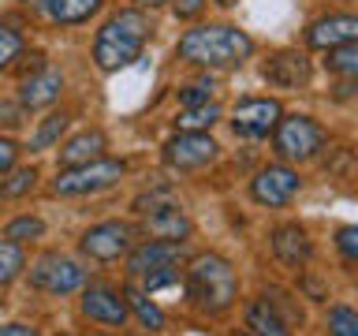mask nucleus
Instances as JSON below:
<instances>
[{
	"mask_svg": "<svg viewBox=\"0 0 358 336\" xmlns=\"http://www.w3.org/2000/svg\"><path fill=\"white\" fill-rule=\"evenodd\" d=\"M254 52V41L239 27L213 22V27H194L179 38V56L198 67H239Z\"/></svg>",
	"mask_w": 358,
	"mask_h": 336,
	"instance_id": "nucleus-1",
	"label": "nucleus"
},
{
	"mask_svg": "<svg viewBox=\"0 0 358 336\" xmlns=\"http://www.w3.org/2000/svg\"><path fill=\"white\" fill-rule=\"evenodd\" d=\"M150 19L142 15L138 8H127V11H116L105 27L97 30L94 38V60L101 71H120V67L134 64L150 41Z\"/></svg>",
	"mask_w": 358,
	"mask_h": 336,
	"instance_id": "nucleus-2",
	"label": "nucleus"
},
{
	"mask_svg": "<svg viewBox=\"0 0 358 336\" xmlns=\"http://www.w3.org/2000/svg\"><path fill=\"white\" fill-rule=\"evenodd\" d=\"M187 295L201 314H224L239 299V276L228 258L220 254H201L187 269Z\"/></svg>",
	"mask_w": 358,
	"mask_h": 336,
	"instance_id": "nucleus-3",
	"label": "nucleus"
},
{
	"mask_svg": "<svg viewBox=\"0 0 358 336\" xmlns=\"http://www.w3.org/2000/svg\"><path fill=\"white\" fill-rule=\"evenodd\" d=\"M120 176H123V161H112V157H94V161H86V164L64 168V172L52 179V190H56V195H64V198H83V195L108 190Z\"/></svg>",
	"mask_w": 358,
	"mask_h": 336,
	"instance_id": "nucleus-4",
	"label": "nucleus"
},
{
	"mask_svg": "<svg viewBox=\"0 0 358 336\" xmlns=\"http://www.w3.org/2000/svg\"><path fill=\"white\" fill-rule=\"evenodd\" d=\"M273 146L280 161H310L324 146V127L310 116H280L273 127Z\"/></svg>",
	"mask_w": 358,
	"mask_h": 336,
	"instance_id": "nucleus-5",
	"label": "nucleus"
},
{
	"mask_svg": "<svg viewBox=\"0 0 358 336\" xmlns=\"http://www.w3.org/2000/svg\"><path fill=\"white\" fill-rule=\"evenodd\" d=\"M30 284L49 295H71L86 284V269L67 254H41L30 265Z\"/></svg>",
	"mask_w": 358,
	"mask_h": 336,
	"instance_id": "nucleus-6",
	"label": "nucleus"
},
{
	"mask_svg": "<svg viewBox=\"0 0 358 336\" xmlns=\"http://www.w3.org/2000/svg\"><path fill=\"white\" fill-rule=\"evenodd\" d=\"M131 239H134L131 224L105 220V224H94V228L83 235V243H78V246H83V254L94 258V262H120V258H127Z\"/></svg>",
	"mask_w": 358,
	"mask_h": 336,
	"instance_id": "nucleus-7",
	"label": "nucleus"
},
{
	"mask_svg": "<svg viewBox=\"0 0 358 336\" xmlns=\"http://www.w3.org/2000/svg\"><path fill=\"white\" fill-rule=\"evenodd\" d=\"M299 187H302V179H299L295 168L268 164L250 179V198L257 202V206H273L276 209V206H287V202L299 195Z\"/></svg>",
	"mask_w": 358,
	"mask_h": 336,
	"instance_id": "nucleus-8",
	"label": "nucleus"
},
{
	"mask_svg": "<svg viewBox=\"0 0 358 336\" xmlns=\"http://www.w3.org/2000/svg\"><path fill=\"white\" fill-rule=\"evenodd\" d=\"M220 146L209 139L206 131H179L172 142L164 146V161L179 168V172H194V168H206L213 157H217Z\"/></svg>",
	"mask_w": 358,
	"mask_h": 336,
	"instance_id": "nucleus-9",
	"label": "nucleus"
},
{
	"mask_svg": "<svg viewBox=\"0 0 358 336\" xmlns=\"http://www.w3.org/2000/svg\"><path fill=\"white\" fill-rule=\"evenodd\" d=\"M280 116H284V108H280L276 97H246L235 105L231 127H235V134H243V139H265V134L276 127Z\"/></svg>",
	"mask_w": 358,
	"mask_h": 336,
	"instance_id": "nucleus-10",
	"label": "nucleus"
},
{
	"mask_svg": "<svg viewBox=\"0 0 358 336\" xmlns=\"http://www.w3.org/2000/svg\"><path fill=\"white\" fill-rule=\"evenodd\" d=\"M127 299L123 291L108 288V284H90L83 291V318H90L94 325H105V329H123L127 321Z\"/></svg>",
	"mask_w": 358,
	"mask_h": 336,
	"instance_id": "nucleus-11",
	"label": "nucleus"
},
{
	"mask_svg": "<svg viewBox=\"0 0 358 336\" xmlns=\"http://www.w3.org/2000/svg\"><path fill=\"white\" fill-rule=\"evenodd\" d=\"M179 262H183V243H168V239H150V243L127 251V273L138 280L145 273H157V269H168Z\"/></svg>",
	"mask_w": 358,
	"mask_h": 336,
	"instance_id": "nucleus-12",
	"label": "nucleus"
},
{
	"mask_svg": "<svg viewBox=\"0 0 358 336\" xmlns=\"http://www.w3.org/2000/svg\"><path fill=\"white\" fill-rule=\"evenodd\" d=\"M262 75H265V83L268 86H276V90H299V86H306L310 83V60L302 52H273L265 60L262 67Z\"/></svg>",
	"mask_w": 358,
	"mask_h": 336,
	"instance_id": "nucleus-13",
	"label": "nucleus"
},
{
	"mask_svg": "<svg viewBox=\"0 0 358 336\" xmlns=\"http://www.w3.org/2000/svg\"><path fill=\"white\" fill-rule=\"evenodd\" d=\"M145 213V232L153 235V239H168V243H183L190 235V217L179 206H172V202H164V206H157V202L150 198V209Z\"/></svg>",
	"mask_w": 358,
	"mask_h": 336,
	"instance_id": "nucleus-14",
	"label": "nucleus"
},
{
	"mask_svg": "<svg viewBox=\"0 0 358 336\" xmlns=\"http://www.w3.org/2000/svg\"><path fill=\"white\" fill-rule=\"evenodd\" d=\"M273 254L287 269H302L313 254V243H310L306 228H302V224H280V228H273Z\"/></svg>",
	"mask_w": 358,
	"mask_h": 336,
	"instance_id": "nucleus-15",
	"label": "nucleus"
},
{
	"mask_svg": "<svg viewBox=\"0 0 358 336\" xmlns=\"http://www.w3.org/2000/svg\"><path fill=\"white\" fill-rule=\"evenodd\" d=\"M355 38H358V19L355 15H329V19H317L306 30V41L313 49H336V45H347Z\"/></svg>",
	"mask_w": 358,
	"mask_h": 336,
	"instance_id": "nucleus-16",
	"label": "nucleus"
},
{
	"mask_svg": "<svg viewBox=\"0 0 358 336\" xmlns=\"http://www.w3.org/2000/svg\"><path fill=\"white\" fill-rule=\"evenodd\" d=\"M60 90H64V75L52 71V67H41V71H34L27 83H22L19 105L22 108H45V105H52V101L60 97Z\"/></svg>",
	"mask_w": 358,
	"mask_h": 336,
	"instance_id": "nucleus-17",
	"label": "nucleus"
},
{
	"mask_svg": "<svg viewBox=\"0 0 358 336\" xmlns=\"http://www.w3.org/2000/svg\"><path fill=\"white\" fill-rule=\"evenodd\" d=\"M246 329H250V336H295V329L268 307L265 295L246 307Z\"/></svg>",
	"mask_w": 358,
	"mask_h": 336,
	"instance_id": "nucleus-18",
	"label": "nucleus"
},
{
	"mask_svg": "<svg viewBox=\"0 0 358 336\" xmlns=\"http://www.w3.org/2000/svg\"><path fill=\"white\" fill-rule=\"evenodd\" d=\"M45 11H49L52 22L60 27H75V22H86L90 15H97L105 0H41Z\"/></svg>",
	"mask_w": 358,
	"mask_h": 336,
	"instance_id": "nucleus-19",
	"label": "nucleus"
},
{
	"mask_svg": "<svg viewBox=\"0 0 358 336\" xmlns=\"http://www.w3.org/2000/svg\"><path fill=\"white\" fill-rule=\"evenodd\" d=\"M101 150H105V134H101V131L94 127V131L75 134L71 142H64L60 161H64V168H71V164H86V161H94V157H101Z\"/></svg>",
	"mask_w": 358,
	"mask_h": 336,
	"instance_id": "nucleus-20",
	"label": "nucleus"
},
{
	"mask_svg": "<svg viewBox=\"0 0 358 336\" xmlns=\"http://www.w3.org/2000/svg\"><path fill=\"white\" fill-rule=\"evenodd\" d=\"M123 299H127V310L138 314V321H142L150 332L164 329V314H161V307H157L153 299H145L138 288H123Z\"/></svg>",
	"mask_w": 358,
	"mask_h": 336,
	"instance_id": "nucleus-21",
	"label": "nucleus"
},
{
	"mask_svg": "<svg viewBox=\"0 0 358 336\" xmlns=\"http://www.w3.org/2000/svg\"><path fill=\"white\" fill-rule=\"evenodd\" d=\"M67 123H71L67 112H52V116H45L38 123V131H34V139H30V150H49V146H56V142H60V134L67 131Z\"/></svg>",
	"mask_w": 358,
	"mask_h": 336,
	"instance_id": "nucleus-22",
	"label": "nucleus"
},
{
	"mask_svg": "<svg viewBox=\"0 0 358 336\" xmlns=\"http://www.w3.org/2000/svg\"><path fill=\"white\" fill-rule=\"evenodd\" d=\"M22 269H27V254H22L19 243L0 239V284H11Z\"/></svg>",
	"mask_w": 358,
	"mask_h": 336,
	"instance_id": "nucleus-23",
	"label": "nucleus"
},
{
	"mask_svg": "<svg viewBox=\"0 0 358 336\" xmlns=\"http://www.w3.org/2000/svg\"><path fill=\"white\" fill-rule=\"evenodd\" d=\"M217 120H220V105H213V101L179 112V127H183V131H206V127H213Z\"/></svg>",
	"mask_w": 358,
	"mask_h": 336,
	"instance_id": "nucleus-24",
	"label": "nucleus"
},
{
	"mask_svg": "<svg viewBox=\"0 0 358 336\" xmlns=\"http://www.w3.org/2000/svg\"><path fill=\"white\" fill-rule=\"evenodd\" d=\"M329 71L343 75L347 83L358 75V45L347 41V45H336V49H329Z\"/></svg>",
	"mask_w": 358,
	"mask_h": 336,
	"instance_id": "nucleus-25",
	"label": "nucleus"
},
{
	"mask_svg": "<svg viewBox=\"0 0 358 336\" xmlns=\"http://www.w3.org/2000/svg\"><path fill=\"white\" fill-rule=\"evenodd\" d=\"M38 187V168H15L4 183H0V198H22Z\"/></svg>",
	"mask_w": 358,
	"mask_h": 336,
	"instance_id": "nucleus-26",
	"label": "nucleus"
},
{
	"mask_svg": "<svg viewBox=\"0 0 358 336\" xmlns=\"http://www.w3.org/2000/svg\"><path fill=\"white\" fill-rule=\"evenodd\" d=\"M45 235V220L41 217H15L4 228V239L11 243H27V239H41Z\"/></svg>",
	"mask_w": 358,
	"mask_h": 336,
	"instance_id": "nucleus-27",
	"label": "nucleus"
},
{
	"mask_svg": "<svg viewBox=\"0 0 358 336\" xmlns=\"http://www.w3.org/2000/svg\"><path fill=\"white\" fill-rule=\"evenodd\" d=\"M329 336H358V314L351 307L329 310Z\"/></svg>",
	"mask_w": 358,
	"mask_h": 336,
	"instance_id": "nucleus-28",
	"label": "nucleus"
},
{
	"mask_svg": "<svg viewBox=\"0 0 358 336\" xmlns=\"http://www.w3.org/2000/svg\"><path fill=\"white\" fill-rule=\"evenodd\" d=\"M145 291H161V288H172L183 280V273H179V265H168V269H157V273H145Z\"/></svg>",
	"mask_w": 358,
	"mask_h": 336,
	"instance_id": "nucleus-29",
	"label": "nucleus"
},
{
	"mask_svg": "<svg viewBox=\"0 0 358 336\" xmlns=\"http://www.w3.org/2000/svg\"><path fill=\"white\" fill-rule=\"evenodd\" d=\"M22 52V38L15 30H8V27H0V67H8L15 56Z\"/></svg>",
	"mask_w": 358,
	"mask_h": 336,
	"instance_id": "nucleus-30",
	"label": "nucleus"
},
{
	"mask_svg": "<svg viewBox=\"0 0 358 336\" xmlns=\"http://www.w3.org/2000/svg\"><path fill=\"white\" fill-rule=\"evenodd\" d=\"M336 246H340L343 262L351 265L355 258H358V228H355V224H347V228H340V232H336Z\"/></svg>",
	"mask_w": 358,
	"mask_h": 336,
	"instance_id": "nucleus-31",
	"label": "nucleus"
},
{
	"mask_svg": "<svg viewBox=\"0 0 358 336\" xmlns=\"http://www.w3.org/2000/svg\"><path fill=\"white\" fill-rule=\"evenodd\" d=\"M22 112H27V108H22L19 101H0V123H4V127H19Z\"/></svg>",
	"mask_w": 358,
	"mask_h": 336,
	"instance_id": "nucleus-32",
	"label": "nucleus"
},
{
	"mask_svg": "<svg viewBox=\"0 0 358 336\" xmlns=\"http://www.w3.org/2000/svg\"><path fill=\"white\" fill-rule=\"evenodd\" d=\"M15 157H19V146L11 139H0V176H8L15 168Z\"/></svg>",
	"mask_w": 358,
	"mask_h": 336,
	"instance_id": "nucleus-33",
	"label": "nucleus"
},
{
	"mask_svg": "<svg viewBox=\"0 0 358 336\" xmlns=\"http://www.w3.org/2000/svg\"><path fill=\"white\" fill-rule=\"evenodd\" d=\"M179 101H183V108L206 105V101H209V86H187V90H179Z\"/></svg>",
	"mask_w": 358,
	"mask_h": 336,
	"instance_id": "nucleus-34",
	"label": "nucleus"
},
{
	"mask_svg": "<svg viewBox=\"0 0 358 336\" xmlns=\"http://www.w3.org/2000/svg\"><path fill=\"white\" fill-rule=\"evenodd\" d=\"M0 336H41L34 325H22V321H11V325H0Z\"/></svg>",
	"mask_w": 358,
	"mask_h": 336,
	"instance_id": "nucleus-35",
	"label": "nucleus"
},
{
	"mask_svg": "<svg viewBox=\"0 0 358 336\" xmlns=\"http://www.w3.org/2000/svg\"><path fill=\"white\" fill-rule=\"evenodd\" d=\"M201 4H206V0H176V15H183V19H194L198 11H201Z\"/></svg>",
	"mask_w": 358,
	"mask_h": 336,
	"instance_id": "nucleus-36",
	"label": "nucleus"
},
{
	"mask_svg": "<svg viewBox=\"0 0 358 336\" xmlns=\"http://www.w3.org/2000/svg\"><path fill=\"white\" fill-rule=\"evenodd\" d=\"M138 8H157V4H164V0H134Z\"/></svg>",
	"mask_w": 358,
	"mask_h": 336,
	"instance_id": "nucleus-37",
	"label": "nucleus"
},
{
	"mask_svg": "<svg viewBox=\"0 0 358 336\" xmlns=\"http://www.w3.org/2000/svg\"><path fill=\"white\" fill-rule=\"evenodd\" d=\"M213 4H220V8H231V4H235V0H213Z\"/></svg>",
	"mask_w": 358,
	"mask_h": 336,
	"instance_id": "nucleus-38",
	"label": "nucleus"
},
{
	"mask_svg": "<svg viewBox=\"0 0 358 336\" xmlns=\"http://www.w3.org/2000/svg\"><path fill=\"white\" fill-rule=\"evenodd\" d=\"M90 336H123V332L116 329V332H90Z\"/></svg>",
	"mask_w": 358,
	"mask_h": 336,
	"instance_id": "nucleus-39",
	"label": "nucleus"
},
{
	"mask_svg": "<svg viewBox=\"0 0 358 336\" xmlns=\"http://www.w3.org/2000/svg\"><path fill=\"white\" fill-rule=\"evenodd\" d=\"M239 336H250V332H239Z\"/></svg>",
	"mask_w": 358,
	"mask_h": 336,
	"instance_id": "nucleus-40",
	"label": "nucleus"
}]
</instances>
